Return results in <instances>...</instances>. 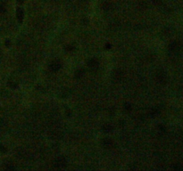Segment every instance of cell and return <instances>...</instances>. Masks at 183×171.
I'll use <instances>...</instances> for the list:
<instances>
[{
    "label": "cell",
    "instance_id": "6da1fadb",
    "mask_svg": "<svg viewBox=\"0 0 183 171\" xmlns=\"http://www.w3.org/2000/svg\"><path fill=\"white\" fill-rule=\"evenodd\" d=\"M67 166V160H65L64 157H58L55 160V167L58 168H64Z\"/></svg>",
    "mask_w": 183,
    "mask_h": 171
},
{
    "label": "cell",
    "instance_id": "7c38bea8",
    "mask_svg": "<svg viewBox=\"0 0 183 171\" xmlns=\"http://www.w3.org/2000/svg\"><path fill=\"white\" fill-rule=\"evenodd\" d=\"M8 85L10 86V87L14 88V89L17 88V86H18V84H17V83H15V82H9Z\"/></svg>",
    "mask_w": 183,
    "mask_h": 171
},
{
    "label": "cell",
    "instance_id": "e0dca14e",
    "mask_svg": "<svg viewBox=\"0 0 183 171\" xmlns=\"http://www.w3.org/2000/svg\"><path fill=\"white\" fill-rule=\"evenodd\" d=\"M10 45H11V41L9 39H6V46H10Z\"/></svg>",
    "mask_w": 183,
    "mask_h": 171
},
{
    "label": "cell",
    "instance_id": "ba28073f",
    "mask_svg": "<svg viewBox=\"0 0 183 171\" xmlns=\"http://www.w3.org/2000/svg\"><path fill=\"white\" fill-rule=\"evenodd\" d=\"M84 74H85V70L84 69H77L75 71V77L76 78H81V77H83Z\"/></svg>",
    "mask_w": 183,
    "mask_h": 171
},
{
    "label": "cell",
    "instance_id": "30bf717a",
    "mask_svg": "<svg viewBox=\"0 0 183 171\" xmlns=\"http://www.w3.org/2000/svg\"><path fill=\"white\" fill-rule=\"evenodd\" d=\"M124 109H125V111H130L132 110V106L130 103H125L124 104Z\"/></svg>",
    "mask_w": 183,
    "mask_h": 171
},
{
    "label": "cell",
    "instance_id": "ac0fdd59",
    "mask_svg": "<svg viewBox=\"0 0 183 171\" xmlns=\"http://www.w3.org/2000/svg\"><path fill=\"white\" fill-rule=\"evenodd\" d=\"M110 48H111L110 44H106V45H105V49H110Z\"/></svg>",
    "mask_w": 183,
    "mask_h": 171
},
{
    "label": "cell",
    "instance_id": "5b68a950",
    "mask_svg": "<svg viewBox=\"0 0 183 171\" xmlns=\"http://www.w3.org/2000/svg\"><path fill=\"white\" fill-rule=\"evenodd\" d=\"M113 79L115 80H121V77H122V72L120 69H115L114 71L113 72Z\"/></svg>",
    "mask_w": 183,
    "mask_h": 171
},
{
    "label": "cell",
    "instance_id": "4fadbf2b",
    "mask_svg": "<svg viewBox=\"0 0 183 171\" xmlns=\"http://www.w3.org/2000/svg\"><path fill=\"white\" fill-rule=\"evenodd\" d=\"M6 7H5V5H0V13H6Z\"/></svg>",
    "mask_w": 183,
    "mask_h": 171
},
{
    "label": "cell",
    "instance_id": "9a60e30c",
    "mask_svg": "<svg viewBox=\"0 0 183 171\" xmlns=\"http://www.w3.org/2000/svg\"><path fill=\"white\" fill-rule=\"evenodd\" d=\"M0 152H3V153H5L6 152V148L4 145H2V144H0Z\"/></svg>",
    "mask_w": 183,
    "mask_h": 171
},
{
    "label": "cell",
    "instance_id": "9c48e42d",
    "mask_svg": "<svg viewBox=\"0 0 183 171\" xmlns=\"http://www.w3.org/2000/svg\"><path fill=\"white\" fill-rule=\"evenodd\" d=\"M102 7L105 11H109L113 8V5H112L110 2H105L104 4H103Z\"/></svg>",
    "mask_w": 183,
    "mask_h": 171
},
{
    "label": "cell",
    "instance_id": "5bb4252c",
    "mask_svg": "<svg viewBox=\"0 0 183 171\" xmlns=\"http://www.w3.org/2000/svg\"><path fill=\"white\" fill-rule=\"evenodd\" d=\"M6 169H9V170H13L14 169V167L13 164H8V165L6 166Z\"/></svg>",
    "mask_w": 183,
    "mask_h": 171
},
{
    "label": "cell",
    "instance_id": "277c9868",
    "mask_svg": "<svg viewBox=\"0 0 183 171\" xmlns=\"http://www.w3.org/2000/svg\"><path fill=\"white\" fill-rule=\"evenodd\" d=\"M102 144H103V146H104V147L110 149V148H112V147L114 145V143H113V141L112 140V139L105 138L102 141Z\"/></svg>",
    "mask_w": 183,
    "mask_h": 171
},
{
    "label": "cell",
    "instance_id": "52a82bcc",
    "mask_svg": "<svg viewBox=\"0 0 183 171\" xmlns=\"http://www.w3.org/2000/svg\"><path fill=\"white\" fill-rule=\"evenodd\" d=\"M103 130L105 131V133H111L113 130V127L110 124H105L103 126Z\"/></svg>",
    "mask_w": 183,
    "mask_h": 171
},
{
    "label": "cell",
    "instance_id": "3957f363",
    "mask_svg": "<svg viewBox=\"0 0 183 171\" xmlns=\"http://www.w3.org/2000/svg\"><path fill=\"white\" fill-rule=\"evenodd\" d=\"M88 66L91 69H97L99 67V61H97V59L92 58L88 61Z\"/></svg>",
    "mask_w": 183,
    "mask_h": 171
},
{
    "label": "cell",
    "instance_id": "8992f818",
    "mask_svg": "<svg viewBox=\"0 0 183 171\" xmlns=\"http://www.w3.org/2000/svg\"><path fill=\"white\" fill-rule=\"evenodd\" d=\"M23 15H24V13H23V10L22 8H17L16 10V17L18 19L19 22H22V20H23Z\"/></svg>",
    "mask_w": 183,
    "mask_h": 171
},
{
    "label": "cell",
    "instance_id": "8fae6325",
    "mask_svg": "<svg viewBox=\"0 0 183 171\" xmlns=\"http://www.w3.org/2000/svg\"><path fill=\"white\" fill-rule=\"evenodd\" d=\"M64 49H65V51H66V52H72V51L74 49V46H73V45H67L64 47Z\"/></svg>",
    "mask_w": 183,
    "mask_h": 171
},
{
    "label": "cell",
    "instance_id": "d6986e66",
    "mask_svg": "<svg viewBox=\"0 0 183 171\" xmlns=\"http://www.w3.org/2000/svg\"><path fill=\"white\" fill-rule=\"evenodd\" d=\"M24 1H25V0H17V2L20 3V4H22V3H23Z\"/></svg>",
    "mask_w": 183,
    "mask_h": 171
},
{
    "label": "cell",
    "instance_id": "7a4b0ae2",
    "mask_svg": "<svg viewBox=\"0 0 183 171\" xmlns=\"http://www.w3.org/2000/svg\"><path fill=\"white\" fill-rule=\"evenodd\" d=\"M62 68V63L60 61H52L50 65H49V69H51L53 72H56L58 71L60 69Z\"/></svg>",
    "mask_w": 183,
    "mask_h": 171
},
{
    "label": "cell",
    "instance_id": "2e32d148",
    "mask_svg": "<svg viewBox=\"0 0 183 171\" xmlns=\"http://www.w3.org/2000/svg\"><path fill=\"white\" fill-rule=\"evenodd\" d=\"M146 3L145 1H143V0H141V1H139V7L141 8H145L146 7Z\"/></svg>",
    "mask_w": 183,
    "mask_h": 171
}]
</instances>
